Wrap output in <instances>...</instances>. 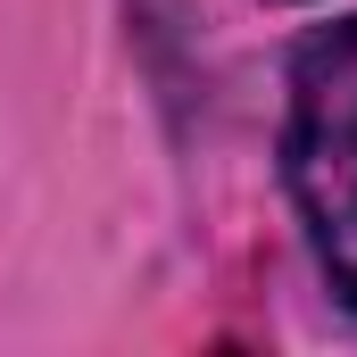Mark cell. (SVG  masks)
<instances>
[{
    "label": "cell",
    "instance_id": "1",
    "mask_svg": "<svg viewBox=\"0 0 357 357\" xmlns=\"http://www.w3.org/2000/svg\"><path fill=\"white\" fill-rule=\"evenodd\" d=\"M282 175H291L324 282L357 307V25L316 33L291 67Z\"/></svg>",
    "mask_w": 357,
    "mask_h": 357
}]
</instances>
